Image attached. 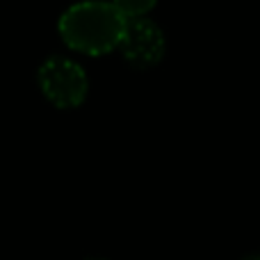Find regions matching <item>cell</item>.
<instances>
[{"label":"cell","mask_w":260,"mask_h":260,"mask_svg":"<svg viewBox=\"0 0 260 260\" xmlns=\"http://www.w3.org/2000/svg\"><path fill=\"white\" fill-rule=\"evenodd\" d=\"M119 50L135 69H151L165 55V35L151 18H133L126 21Z\"/></svg>","instance_id":"3957f363"},{"label":"cell","mask_w":260,"mask_h":260,"mask_svg":"<svg viewBox=\"0 0 260 260\" xmlns=\"http://www.w3.org/2000/svg\"><path fill=\"white\" fill-rule=\"evenodd\" d=\"M242 260H260V251H253V253H247Z\"/></svg>","instance_id":"5b68a950"},{"label":"cell","mask_w":260,"mask_h":260,"mask_svg":"<svg viewBox=\"0 0 260 260\" xmlns=\"http://www.w3.org/2000/svg\"><path fill=\"white\" fill-rule=\"evenodd\" d=\"M112 5L121 12L126 21L133 18H146V14L157 5V0H112Z\"/></svg>","instance_id":"277c9868"},{"label":"cell","mask_w":260,"mask_h":260,"mask_svg":"<svg viewBox=\"0 0 260 260\" xmlns=\"http://www.w3.org/2000/svg\"><path fill=\"white\" fill-rule=\"evenodd\" d=\"M37 80H39L41 94L59 110H73L82 105L89 91L85 69L62 55L46 59L39 67Z\"/></svg>","instance_id":"7a4b0ae2"},{"label":"cell","mask_w":260,"mask_h":260,"mask_svg":"<svg viewBox=\"0 0 260 260\" xmlns=\"http://www.w3.org/2000/svg\"><path fill=\"white\" fill-rule=\"evenodd\" d=\"M87 260H105V258H87Z\"/></svg>","instance_id":"8992f818"},{"label":"cell","mask_w":260,"mask_h":260,"mask_svg":"<svg viewBox=\"0 0 260 260\" xmlns=\"http://www.w3.org/2000/svg\"><path fill=\"white\" fill-rule=\"evenodd\" d=\"M126 18L112 3L82 0L59 16V37L71 50L82 55H108L119 48Z\"/></svg>","instance_id":"6da1fadb"}]
</instances>
